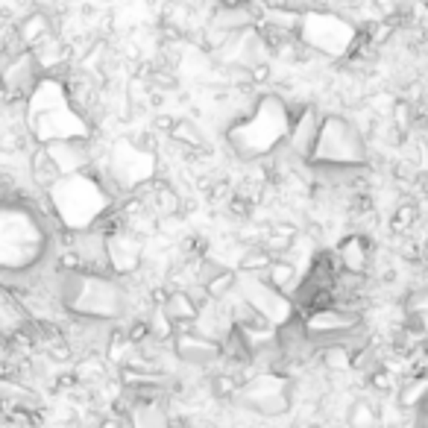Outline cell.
<instances>
[{
  "instance_id": "ba28073f",
  "label": "cell",
  "mask_w": 428,
  "mask_h": 428,
  "mask_svg": "<svg viewBox=\"0 0 428 428\" xmlns=\"http://www.w3.org/2000/svg\"><path fill=\"white\" fill-rule=\"evenodd\" d=\"M373 252H376V244L369 235H364V232H349V235H343L340 244L335 246L340 270L343 273H352V276H367L369 264H373Z\"/></svg>"
},
{
  "instance_id": "44dd1931",
  "label": "cell",
  "mask_w": 428,
  "mask_h": 428,
  "mask_svg": "<svg viewBox=\"0 0 428 428\" xmlns=\"http://www.w3.org/2000/svg\"><path fill=\"white\" fill-rule=\"evenodd\" d=\"M173 124H177V118H173V114H159V118H155V129H162V132H167V135H170Z\"/></svg>"
},
{
  "instance_id": "d6986e66",
  "label": "cell",
  "mask_w": 428,
  "mask_h": 428,
  "mask_svg": "<svg viewBox=\"0 0 428 428\" xmlns=\"http://www.w3.org/2000/svg\"><path fill=\"white\" fill-rule=\"evenodd\" d=\"M249 83L252 85H261V83H270V76H273V68H270V62H256L249 65Z\"/></svg>"
},
{
  "instance_id": "30bf717a",
  "label": "cell",
  "mask_w": 428,
  "mask_h": 428,
  "mask_svg": "<svg viewBox=\"0 0 428 428\" xmlns=\"http://www.w3.org/2000/svg\"><path fill=\"white\" fill-rule=\"evenodd\" d=\"M50 32H59V21L53 15H47L44 9H30L27 15H21L15 21V38L24 50H32L38 42H44Z\"/></svg>"
},
{
  "instance_id": "ffe728a7",
  "label": "cell",
  "mask_w": 428,
  "mask_h": 428,
  "mask_svg": "<svg viewBox=\"0 0 428 428\" xmlns=\"http://www.w3.org/2000/svg\"><path fill=\"white\" fill-rule=\"evenodd\" d=\"M32 4H35V9H44L47 15H53L56 21H59V15L68 9L71 0H32Z\"/></svg>"
},
{
  "instance_id": "603a6c76",
  "label": "cell",
  "mask_w": 428,
  "mask_h": 428,
  "mask_svg": "<svg viewBox=\"0 0 428 428\" xmlns=\"http://www.w3.org/2000/svg\"><path fill=\"white\" fill-rule=\"evenodd\" d=\"M6 340H9V335H6V332H4V328H0V346H4V343H6Z\"/></svg>"
},
{
  "instance_id": "2e32d148",
  "label": "cell",
  "mask_w": 428,
  "mask_h": 428,
  "mask_svg": "<svg viewBox=\"0 0 428 428\" xmlns=\"http://www.w3.org/2000/svg\"><path fill=\"white\" fill-rule=\"evenodd\" d=\"M208 391H211L214 399H235L238 391H241V379L223 369V373H214V376H211Z\"/></svg>"
},
{
  "instance_id": "7a4b0ae2",
  "label": "cell",
  "mask_w": 428,
  "mask_h": 428,
  "mask_svg": "<svg viewBox=\"0 0 428 428\" xmlns=\"http://www.w3.org/2000/svg\"><path fill=\"white\" fill-rule=\"evenodd\" d=\"M24 132L35 144L94 138V126L73 109V103L68 100L65 83L56 80V76H42V83L27 97Z\"/></svg>"
},
{
  "instance_id": "8fae6325",
  "label": "cell",
  "mask_w": 428,
  "mask_h": 428,
  "mask_svg": "<svg viewBox=\"0 0 428 428\" xmlns=\"http://www.w3.org/2000/svg\"><path fill=\"white\" fill-rule=\"evenodd\" d=\"M299 279H302V270L287 258H273V264H270L267 273H264V282L273 285L276 290H282V294L290 297V299H294V294H297Z\"/></svg>"
},
{
  "instance_id": "8992f818",
  "label": "cell",
  "mask_w": 428,
  "mask_h": 428,
  "mask_svg": "<svg viewBox=\"0 0 428 428\" xmlns=\"http://www.w3.org/2000/svg\"><path fill=\"white\" fill-rule=\"evenodd\" d=\"M235 294L249 302L258 314L273 326V328H282L287 326L290 320L297 317V308H294V299L285 297L282 290H276L273 285H267L264 276H246V273H238V285H235Z\"/></svg>"
},
{
  "instance_id": "4fadbf2b",
  "label": "cell",
  "mask_w": 428,
  "mask_h": 428,
  "mask_svg": "<svg viewBox=\"0 0 428 428\" xmlns=\"http://www.w3.org/2000/svg\"><path fill=\"white\" fill-rule=\"evenodd\" d=\"M273 264V256H267L261 246H246L238 258V273H246V276H264L267 267Z\"/></svg>"
},
{
  "instance_id": "7c38bea8",
  "label": "cell",
  "mask_w": 428,
  "mask_h": 428,
  "mask_svg": "<svg viewBox=\"0 0 428 428\" xmlns=\"http://www.w3.org/2000/svg\"><path fill=\"white\" fill-rule=\"evenodd\" d=\"M153 211L159 214V218H182V197H179V191L159 179V188H155V194H153Z\"/></svg>"
},
{
  "instance_id": "3957f363",
  "label": "cell",
  "mask_w": 428,
  "mask_h": 428,
  "mask_svg": "<svg viewBox=\"0 0 428 428\" xmlns=\"http://www.w3.org/2000/svg\"><path fill=\"white\" fill-rule=\"evenodd\" d=\"M44 197L56 214V220H59V226L68 232L94 229L118 206V200L112 197V191L106 188L103 177L94 167L73 173V177H62Z\"/></svg>"
},
{
  "instance_id": "5b68a950",
  "label": "cell",
  "mask_w": 428,
  "mask_h": 428,
  "mask_svg": "<svg viewBox=\"0 0 428 428\" xmlns=\"http://www.w3.org/2000/svg\"><path fill=\"white\" fill-rule=\"evenodd\" d=\"M358 35H361V27L335 9L302 12L299 30H297L299 44L314 50L317 56H328V59H349L358 44Z\"/></svg>"
},
{
  "instance_id": "5bb4252c",
  "label": "cell",
  "mask_w": 428,
  "mask_h": 428,
  "mask_svg": "<svg viewBox=\"0 0 428 428\" xmlns=\"http://www.w3.org/2000/svg\"><path fill=\"white\" fill-rule=\"evenodd\" d=\"M235 285H238V270L223 267L220 273H214L203 287H206V294H208L214 302H220V299H226V297L235 294Z\"/></svg>"
},
{
  "instance_id": "7402d4cb",
  "label": "cell",
  "mask_w": 428,
  "mask_h": 428,
  "mask_svg": "<svg viewBox=\"0 0 428 428\" xmlns=\"http://www.w3.org/2000/svg\"><path fill=\"white\" fill-rule=\"evenodd\" d=\"M244 4H246V0H218L220 9H241Z\"/></svg>"
},
{
  "instance_id": "ac0fdd59",
  "label": "cell",
  "mask_w": 428,
  "mask_h": 428,
  "mask_svg": "<svg viewBox=\"0 0 428 428\" xmlns=\"http://www.w3.org/2000/svg\"><path fill=\"white\" fill-rule=\"evenodd\" d=\"M393 373L387 367H376L373 373H369V387H373L376 393H391L393 391Z\"/></svg>"
},
{
  "instance_id": "52a82bcc",
  "label": "cell",
  "mask_w": 428,
  "mask_h": 428,
  "mask_svg": "<svg viewBox=\"0 0 428 428\" xmlns=\"http://www.w3.org/2000/svg\"><path fill=\"white\" fill-rule=\"evenodd\" d=\"M106 256H109V270L112 276L129 279L138 276L144 267V238L135 235L129 226L106 235Z\"/></svg>"
},
{
  "instance_id": "6da1fadb",
  "label": "cell",
  "mask_w": 428,
  "mask_h": 428,
  "mask_svg": "<svg viewBox=\"0 0 428 428\" xmlns=\"http://www.w3.org/2000/svg\"><path fill=\"white\" fill-rule=\"evenodd\" d=\"M290 132V109L279 94L264 91L258 94L244 118H235L226 126V141L241 162H261L270 159L279 147H285Z\"/></svg>"
},
{
  "instance_id": "9c48e42d",
  "label": "cell",
  "mask_w": 428,
  "mask_h": 428,
  "mask_svg": "<svg viewBox=\"0 0 428 428\" xmlns=\"http://www.w3.org/2000/svg\"><path fill=\"white\" fill-rule=\"evenodd\" d=\"M170 349L182 364L188 367H211L214 361H220V343L218 340H208L197 332H182V335H173Z\"/></svg>"
},
{
  "instance_id": "277c9868",
  "label": "cell",
  "mask_w": 428,
  "mask_h": 428,
  "mask_svg": "<svg viewBox=\"0 0 428 428\" xmlns=\"http://www.w3.org/2000/svg\"><path fill=\"white\" fill-rule=\"evenodd\" d=\"M367 162H369V150L358 126L346 114H323L308 165L311 167H367Z\"/></svg>"
},
{
  "instance_id": "9a60e30c",
  "label": "cell",
  "mask_w": 428,
  "mask_h": 428,
  "mask_svg": "<svg viewBox=\"0 0 428 428\" xmlns=\"http://www.w3.org/2000/svg\"><path fill=\"white\" fill-rule=\"evenodd\" d=\"M379 408L367 399H355L349 405V425L352 428H376L379 425Z\"/></svg>"
},
{
  "instance_id": "e0dca14e",
  "label": "cell",
  "mask_w": 428,
  "mask_h": 428,
  "mask_svg": "<svg viewBox=\"0 0 428 428\" xmlns=\"http://www.w3.org/2000/svg\"><path fill=\"white\" fill-rule=\"evenodd\" d=\"M44 355H47V361H53V364H68V361H73V346H71L68 338L62 335V338H56V340H50V343L44 346Z\"/></svg>"
}]
</instances>
